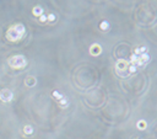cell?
Returning <instances> with one entry per match:
<instances>
[{
	"instance_id": "6da1fadb",
	"label": "cell",
	"mask_w": 157,
	"mask_h": 139,
	"mask_svg": "<svg viewBox=\"0 0 157 139\" xmlns=\"http://www.w3.org/2000/svg\"><path fill=\"white\" fill-rule=\"evenodd\" d=\"M26 33L25 26L22 24H14L11 27H9L6 32V40L9 42H19L22 40Z\"/></svg>"
},
{
	"instance_id": "7a4b0ae2",
	"label": "cell",
	"mask_w": 157,
	"mask_h": 139,
	"mask_svg": "<svg viewBox=\"0 0 157 139\" xmlns=\"http://www.w3.org/2000/svg\"><path fill=\"white\" fill-rule=\"evenodd\" d=\"M129 62L128 60H125V59H118L117 60V63H115V72L121 78H125V76H128L129 75Z\"/></svg>"
},
{
	"instance_id": "3957f363",
	"label": "cell",
	"mask_w": 157,
	"mask_h": 139,
	"mask_svg": "<svg viewBox=\"0 0 157 139\" xmlns=\"http://www.w3.org/2000/svg\"><path fill=\"white\" fill-rule=\"evenodd\" d=\"M9 65L12 69H23L27 65V60L23 55H12L11 58H9Z\"/></svg>"
},
{
	"instance_id": "277c9868",
	"label": "cell",
	"mask_w": 157,
	"mask_h": 139,
	"mask_svg": "<svg viewBox=\"0 0 157 139\" xmlns=\"http://www.w3.org/2000/svg\"><path fill=\"white\" fill-rule=\"evenodd\" d=\"M12 97H14V94H12L11 90L9 89H4L0 91V100H1L3 102H10Z\"/></svg>"
},
{
	"instance_id": "5b68a950",
	"label": "cell",
	"mask_w": 157,
	"mask_h": 139,
	"mask_svg": "<svg viewBox=\"0 0 157 139\" xmlns=\"http://www.w3.org/2000/svg\"><path fill=\"white\" fill-rule=\"evenodd\" d=\"M102 53V47L97 45V43H95V45H92L90 47V54L93 55V57H97V55H99Z\"/></svg>"
},
{
	"instance_id": "8992f818",
	"label": "cell",
	"mask_w": 157,
	"mask_h": 139,
	"mask_svg": "<svg viewBox=\"0 0 157 139\" xmlns=\"http://www.w3.org/2000/svg\"><path fill=\"white\" fill-rule=\"evenodd\" d=\"M25 84H26V86L27 88H33V86H36V84H37V79L34 76H27L25 79Z\"/></svg>"
},
{
	"instance_id": "52a82bcc",
	"label": "cell",
	"mask_w": 157,
	"mask_h": 139,
	"mask_svg": "<svg viewBox=\"0 0 157 139\" xmlns=\"http://www.w3.org/2000/svg\"><path fill=\"white\" fill-rule=\"evenodd\" d=\"M32 14L34 15V16H37V17H41L42 15H43V9L39 6V5H37V6H34L33 7V10H32Z\"/></svg>"
},
{
	"instance_id": "ba28073f",
	"label": "cell",
	"mask_w": 157,
	"mask_h": 139,
	"mask_svg": "<svg viewBox=\"0 0 157 139\" xmlns=\"http://www.w3.org/2000/svg\"><path fill=\"white\" fill-rule=\"evenodd\" d=\"M22 131H23V134H25L26 137H28V136H32V134H33V128H32V127H31V126H30V124L25 126Z\"/></svg>"
},
{
	"instance_id": "9c48e42d",
	"label": "cell",
	"mask_w": 157,
	"mask_h": 139,
	"mask_svg": "<svg viewBox=\"0 0 157 139\" xmlns=\"http://www.w3.org/2000/svg\"><path fill=\"white\" fill-rule=\"evenodd\" d=\"M145 52H146V47H140V48H135L133 54H135V55H140V54H142V53H145Z\"/></svg>"
},
{
	"instance_id": "30bf717a",
	"label": "cell",
	"mask_w": 157,
	"mask_h": 139,
	"mask_svg": "<svg viewBox=\"0 0 157 139\" xmlns=\"http://www.w3.org/2000/svg\"><path fill=\"white\" fill-rule=\"evenodd\" d=\"M58 103H59V106H60V107L65 108V107L68 106V100L65 99V97H63L62 100H59V101H58Z\"/></svg>"
},
{
	"instance_id": "8fae6325",
	"label": "cell",
	"mask_w": 157,
	"mask_h": 139,
	"mask_svg": "<svg viewBox=\"0 0 157 139\" xmlns=\"http://www.w3.org/2000/svg\"><path fill=\"white\" fill-rule=\"evenodd\" d=\"M99 28H101L102 31H106V30L109 28V22H107V21H103V22L99 25Z\"/></svg>"
},
{
	"instance_id": "7c38bea8",
	"label": "cell",
	"mask_w": 157,
	"mask_h": 139,
	"mask_svg": "<svg viewBox=\"0 0 157 139\" xmlns=\"http://www.w3.org/2000/svg\"><path fill=\"white\" fill-rule=\"evenodd\" d=\"M136 127L139 129H145L146 128V122H145V121H139L138 124H136Z\"/></svg>"
},
{
	"instance_id": "4fadbf2b",
	"label": "cell",
	"mask_w": 157,
	"mask_h": 139,
	"mask_svg": "<svg viewBox=\"0 0 157 139\" xmlns=\"http://www.w3.org/2000/svg\"><path fill=\"white\" fill-rule=\"evenodd\" d=\"M53 97H54V99H56V100H58V101H59V100H62L64 96H63L62 94H59L58 91H54V92H53Z\"/></svg>"
},
{
	"instance_id": "5bb4252c",
	"label": "cell",
	"mask_w": 157,
	"mask_h": 139,
	"mask_svg": "<svg viewBox=\"0 0 157 139\" xmlns=\"http://www.w3.org/2000/svg\"><path fill=\"white\" fill-rule=\"evenodd\" d=\"M47 21H48V22H54V21H55V15L54 14H49L47 16Z\"/></svg>"
},
{
	"instance_id": "9a60e30c",
	"label": "cell",
	"mask_w": 157,
	"mask_h": 139,
	"mask_svg": "<svg viewBox=\"0 0 157 139\" xmlns=\"http://www.w3.org/2000/svg\"><path fill=\"white\" fill-rule=\"evenodd\" d=\"M136 69H138V67H135V65H129V74L136 73Z\"/></svg>"
},
{
	"instance_id": "2e32d148",
	"label": "cell",
	"mask_w": 157,
	"mask_h": 139,
	"mask_svg": "<svg viewBox=\"0 0 157 139\" xmlns=\"http://www.w3.org/2000/svg\"><path fill=\"white\" fill-rule=\"evenodd\" d=\"M46 21H47V16L43 14L41 17H39V22H46Z\"/></svg>"
}]
</instances>
